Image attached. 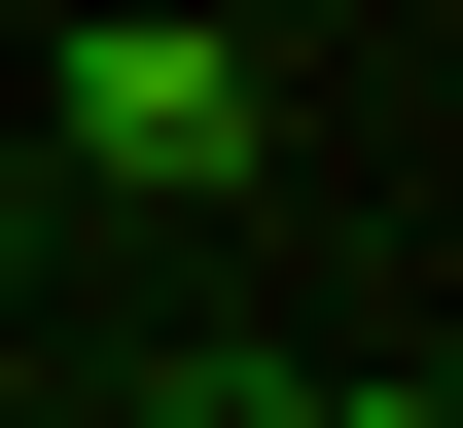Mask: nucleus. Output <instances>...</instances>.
Wrapping results in <instances>:
<instances>
[{
	"label": "nucleus",
	"mask_w": 463,
	"mask_h": 428,
	"mask_svg": "<svg viewBox=\"0 0 463 428\" xmlns=\"http://www.w3.org/2000/svg\"><path fill=\"white\" fill-rule=\"evenodd\" d=\"M36 108H71V179H143V214L286 179V36H214V0H143V36L71 0V71H36Z\"/></svg>",
	"instance_id": "obj_1"
},
{
	"label": "nucleus",
	"mask_w": 463,
	"mask_h": 428,
	"mask_svg": "<svg viewBox=\"0 0 463 428\" xmlns=\"http://www.w3.org/2000/svg\"><path fill=\"white\" fill-rule=\"evenodd\" d=\"M143 428H321V357H178V393H143Z\"/></svg>",
	"instance_id": "obj_2"
},
{
	"label": "nucleus",
	"mask_w": 463,
	"mask_h": 428,
	"mask_svg": "<svg viewBox=\"0 0 463 428\" xmlns=\"http://www.w3.org/2000/svg\"><path fill=\"white\" fill-rule=\"evenodd\" d=\"M321 428H463V393H392V357H321Z\"/></svg>",
	"instance_id": "obj_3"
}]
</instances>
